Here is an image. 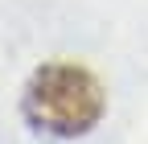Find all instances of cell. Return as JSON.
<instances>
[{"instance_id":"6da1fadb","label":"cell","mask_w":148,"mask_h":144,"mask_svg":"<svg viewBox=\"0 0 148 144\" xmlns=\"http://www.w3.org/2000/svg\"><path fill=\"white\" fill-rule=\"evenodd\" d=\"M103 86L99 78L82 66H70V62H53L41 66L25 86V99H21V111L33 123L37 132H49V136H86L95 123L103 119Z\"/></svg>"}]
</instances>
